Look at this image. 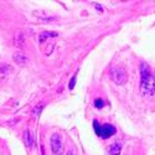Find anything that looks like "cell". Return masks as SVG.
Segmentation results:
<instances>
[{
    "label": "cell",
    "mask_w": 155,
    "mask_h": 155,
    "mask_svg": "<svg viewBox=\"0 0 155 155\" xmlns=\"http://www.w3.org/2000/svg\"><path fill=\"white\" fill-rule=\"evenodd\" d=\"M140 89L144 97L149 98L155 94V77L145 62L140 64Z\"/></svg>",
    "instance_id": "6da1fadb"
},
{
    "label": "cell",
    "mask_w": 155,
    "mask_h": 155,
    "mask_svg": "<svg viewBox=\"0 0 155 155\" xmlns=\"http://www.w3.org/2000/svg\"><path fill=\"white\" fill-rule=\"evenodd\" d=\"M93 127H94V130H96V134L102 137V138H109L112 135L115 134V132H117V129H115L113 125L110 124H104V125H99L98 120H93Z\"/></svg>",
    "instance_id": "7a4b0ae2"
},
{
    "label": "cell",
    "mask_w": 155,
    "mask_h": 155,
    "mask_svg": "<svg viewBox=\"0 0 155 155\" xmlns=\"http://www.w3.org/2000/svg\"><path fill=\"white\" fill-rule=\"evenodd\" d=\"M50 145H51V150H52L54 155H62L63 154V141H62V138L58 133L52 134L51 140H50Z\"/></svg>",
    "instance_id": "3957f363"
},
{
    "label": "cell",
    "mask_w": 155,
    "mask_h": 155,
    "mask_svg": "<svg viewBox=\"0 0 155 155\" xmlns=\"http://www.w3.org/2000/svg\"><path fill=\"white\" fill-rule=\"evenodd\" d=\"M112 77H113V81L117 83V84H124L128 80V74H127V71L123 68V67H117L113 70V73H112Z\"/></svg>",
    "instance_id": "277c9868"
},
{
    "label": "cell",
    "mask_w": 155,
    "mask_h": 155,
    "mask_svg": "<svg viewBox=\"0 0 155 155\" xmlns=\"http://www.w3.org/2000/svg\"><path fill=\"white\" fill-rule=\"evenodd\" d=\"M12 60H14V62H16L19 66H26L29 62V58L22 52H15L14 56H12Z\"/></svg>",
    "instance_id": "5b68a950"
},
{
    "label": "cell",
    "mask_w": 155,
    "mask_h": 155,
    "mask_svg": "<svg viewBox=\"0 0 155 155\" xmlns=\"http://www.w3.org/2000/svg\"><path fill=\"white\" fill-rule=\"evenodd\" d=\"M120 150H122V143L120 141H115V143H113L108 149L109 155H119Z\"/></svg>",
    "instance_id": "8992f818"
},
{
    "label": "cell",
    "mask_w": 155,
    "mask_h": 155,
    "mask_svg": "<svg viewBox=\"0 0 155 155\" xmlns=\"http://www.w3.org/2000/svg\"><path fill=\"white\" fill-rule=\"evenodd\" d=\"M24 140H25V144L26 147H31L32 144V135H31V132L29 130H25V134H24Z\"/></svg>",
    "instance_id": "52a82bcc"
},
{
    "label": "cell",
    "mask_w": 155,
    "mask_h": 155,
    "mask_svg": "<svg viewBox=\"0 0 155 155\" xmlns=\"http://www.w3.org/2000/svg\"><path fill=\"white\" fill-rule=\"evenodd\" d=\"M54 36H57V32H48V31L42 32V34L40 35V42L44 44V42L47 40V37H54Z\"/></svg>",
    "instance_id": "ba28073f"
},
{
    "label": "cell",
    "mask_w": 155,
    "mask_h": 155,
    "mask_svg": "<svg viewBox=\"0 0 155 155\" xmlns=\"http://www.w3.org/2000/svg\"><path fill=\"white\" fill-rule=\"evenodd\" d=\"M12 72V67L6 63H0V73H10Z\"/></svg>",
    "instance_id": "9c48e42d"
},
{
    "label": "cell",
    "mask_w": 155,
    "mask_h": 155,
    "mask_svg": "<svg viewBox=\"0 0 155 155\" xmlns=\"http://www.w3.org/2000/svg\"><path fill=\"white\" fill-rule=\"evenodd\" d=\"M103 106H104V101H103V99L98 98V99L94 101V107H96V108L101 109V108H103Z\"/></svg>",
    "instance_id": "30bf717a"
},
{
    "label": "cell",
    "mask_w": 155,
    "mask_h": 155,
    "mask_svg": "<svg viewBox=\"0 0 155 155\" xmlns=\"http://www.w3.org/2000/svg\"><path fill=\"white\" fill-rule=\"evenodd\" d=\"M74 84H76V76H74V77H72V80H71V82H70V86H68V88H70V89H73Z\"/></svg>",
    "instance_id": "8fae6325"
},
{
    "label": "cell",
    "mask_w": 155,
    "mask_h": 155,
    "mask_svg": "<svg viewBox=\"0 0 155 155\" xmlns=\"http://www.w3.org/2000/svg\"><path fill=\"white\" fill-rule=\"evenodd\" d=\"M67 155H73V151H72V150H70V151L67 153Z\"/></svg>",
    "instance_id": "7c38bea8"
}]
</instances>
